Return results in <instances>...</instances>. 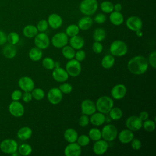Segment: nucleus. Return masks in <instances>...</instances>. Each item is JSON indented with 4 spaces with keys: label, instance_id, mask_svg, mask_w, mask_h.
<instances>
[{
    "label": "nucleus",
    "instance_id": "40",
    "mask_svg": "<svg viewBox=\"0 0 156 156\" xmlns=\"http://www.w3.org/2000/svg\"><path fill=\"white\" fill-rule=\"evenodd\" d=\"M31 94L32 96V98L37 101L41 100L44 97V91H43V90L40 88H34L31 91Z\"/></svg>",
    "mask_w": 156,
    "mask_h": 156
},
{
    "label": "nucleus",
    "instance_id": "29",
    "mask_svg": "<svg viewBox=\"0 0 156 156\" xmlns=\"http://www.w3.org/2000/svg\"><path fill=\"white\" fill-rule=\"evenodd\" d=\"M2 54L6 58H12L16 55V49L13 44H7L3 48Z\"/></svg>",
    "mask_w": 156,
    "mask_h": 156
},
{
    "label": "nucleus",
    "instance_id": "17",
    "mask_svg": "<svg viewBox=\"0 0 156 156\" xmlns=\"http://www.w3.org/2000/svg\"><path fill=\"white\" fill-rule=\"evenodd\" d=\"M52 76L53 79L58 82H64L68 79L69 77L66 71L60 66L53 69Z\"/></svg>",
    "mask_w": 156,
    "mask_h": 156
},
{
    "label": "nucleus",
    "instance_id": "23",
    "mask_svg": "<svg viewBox=\"0 0 156 156\" xmlns=\"http://www.w3.org/2000/svg\"><path fill=\"white\" fill-rule=\"evenodd\" d=\"M69 44L70 46L74 49L76 50L80 49L83 48L85 44V41L83 38L78 35L71 37L69 39Z\"/></svg>",
    "mask_w": 156,
    "mask_h": 156
},
{
    "label": "nucleus",
    "instance_id": "46",
    "mask_svg": "<svg viewBox=\"0 0 156 156\" xmlns=\"http://www.w3.org/2000/svg\"><path fill=\"white\" fill-rule=\"evenodd\" d=\"M147 62H148V64H149L154 69L156 68V52L155 51H153L149 54Z\"/></svg>",
    "mask_w": 156,
    "mask_h": 156
},
{
    "label": "nucleus",
    "instance_id": "11",
    "mask_svg": "<svg viewBox=\"0 0 156 156\" xmlns=\"http://www.w3.org/2000/svg\"><path fill=\"white\" fill-rule=\"evenodd\" d=\"M143 121L137 116H130L127 118L126 121L127 128L133 132L139 130L142 127Z\"/></svg>",
    "mask_w": 156,
    "mask_h": 156
},
{
    "label": "nucleus",
    "instance_id": "34",
    "mask_svg": "<svg viewBox=\"0 0 156 156\" xmlns=\"http://www.w3.org/2000/svg\"><path fill=\"white\" fill-rule=\"evenodd\" d=\"M109 117L113 120H118L121 119L123 115L122 110L119 107H112L108 113Z\"/></svg>",
    "mask_w": 156,
    "mask_h": 156
},
{
    "label": "nucleus",
    "instance_id": "57",
    "mask_svg": "<svg viewBox=\"0 0 156 156\" xmlns=\"http://www.w3.org/2000/svg\"><path fill=\"white\" fill-rule=\"evenodd\" d=\"M135 32H136V36H138V37H141V36L143 35V32H142V31L141 30V29H140V30H137V31H136Z\"/></svg>",
    "mask_w": 156,
    "mask_h": 156
},
{
    "label": "nucleus",
    "instance_id": "35",
    "mask_svg": "<svg viewBox=\"0 0 156 156\" xmlns=\"http://www.w3.org/2000/svg\"><path fill=\"white\" fill-rule=\"evenodd\" d=\"M88 136L90 140L93 141H97L100 140L102 138L101 135V131L96 127L91 128L88 132Z\"/></svg>",
    "mask_w": 156,
    "mask_h": 156
},
{
    "label": "nucleus",
    "instance_id": "12",
    "mask_svg": "<svg viewBox=\"0 0 156 156\" xmlns=\"http://www.w3.org/2000/svg\"><path fill=\"white\" fill-rule=\"evenodd\" d=\"M127 27L132 31L136 32L142 29L143 22L141 20L136 16H132L127 18L126 20Z\"/></svg>",
    "mask_w": 156,
    "mask_h": 156
},
{
    "label": "nucleus",
    "instance_id": "55",
    "mask_svg": "<svg viewBox=\"0 0 156 156\" xmlns=\"http://www.w3.org/2000/svg\"><path fill=\"white\" fill-rule=\"evenodd\" d=\"M138 117L142 121H144L148 119L149 118V113L146 111H142L140 113Z\"/></svg>",
    "mask_w": 156,
    "mask_h": 156
},
{
    "label": "nucleus",
    "instance_id": "36",
    "mask_svg": "<svg viewBox=\"0 0 156 156\" xmlns=\"http://www.w3.org/2000/svg\"><path fill=\"white\" fill-rule=\"evenodd\" d=\"M113 4L108 1H104L100 4V8L101 10L106 13H110L113 11Z\"/></svg>",
    "mask_w": 156,
    "mask_h": 156
},
{
    "label": "nucleus",
    "instance_id": "39",
    "mask_svg": "<svg viewBox=\"0 0 156 156\" xmlns=\"http://www.w3.org/2000/svg\"><path fill=\"white\" fill-rule=\"evenodd\" d=\"M142 127L143 129L148 132H153L155 129V123L154 121L151 119H146L144 121L142 124Z\"/></svg>",
    "mask_w": 156,
    "mask_h": 156
},
{
    "label": "nucleus",
    "instance_id": "9",
    "mask_svg": "<svg viewBox=\"0 0 156 156\" xmlns=\"http://www.w3.org/2000/svg\"><path fill=\"white\" fill-rule=\"evenodd\" d=\"M34 44L39 49H45L49 46L50 40L47 34L44 32H40L35 36Z\"/></svg>",
    "mask_w": 156,
    "mask_h": 156
},
{
    "label": "nucleus",
    "instance_id": "32",
    "mask_svg": "<svg viewBox=\"0 0 156 156\" xmlns=\"http://www.w3.org/2000/svg\"><path fill=\"white\" fill-rule=\"evenodd\" d=\"M75 49H74L71 46H65L62 49V54L63 56L68 59L71 60L74 58L75 55Z\"/></svg>",
    "mask_w": 156,
    "mask_h": 156
},
{
    "label": "nucleus",
    "instance_id": "6",
    "mask_svg": "<svg viewBox=\"0 0 156 156\" xmlns=\"http://www.w3.org/2000/svg\"><path fill=\"white\" fill-rule=\"evenodd\" d=\"M65 70L68 75L71 77L78 76L82 70V66L80 62L74 58L69 60L66 64Z\"/></svg>",
    "mask_w": 156,
    "mask_h": 156
},
{
    "label": "nucleus",
    "instance_id": "3",
    "mask_svg": "<svg viewBox=\"0 0 156 156\" xmlns=\"http://www.w3.org/2000/svg\"><path fill=\"white\" fill-rule=\"evenodd\" d=\"M127 51L128 48L126 43L122 40H115L110 46V52L113 56H124L127 54Z\"/></svg>",
    "mask_w": 156,
    "mask_h": 156
},
{
    "label": "nucleus",
    "instance_id": "26",
    "mask_svg": "<svg viewBox=\"0 0 156 156\" xmlns=\"http://www.w3.org/2000/svg\"><path fill=\"white\" fill-rule=\"evenodd\" d=\"M109 20L115 26H119L124 21V16L120 12L113 11L110 13Z\"/></svg>",
    "mask_w": 156,
    "mask_h": 156
},
{
    "label": "nucleus",
    "instance_id": "41",
    "mask_svg": "<svg viewBox=\"0 0 156 156\" xmlns=\"http://www.w3.org/2000/svg\"><path fill=\"white\" fill-rule=\"evenodd\" d=\"M42 65L46 69L52 70L55 68V61L51 57H46L43 59Z\"/></svg>",
    "mask_w": 156,
    "mask_h": 156
},
{
    "label": "nucleus",
    "instance_id": "15",
    "mask_svg": "<svg viewBox=\"0 0 156 156\" xmlns=\"http://www.w3.org/2000/svg\"><path fill=\"white\" fill-rule=\"evenodd\" d=\"M81 153V146L76 142L69 143L64 149V154L66 156H79Z\"/></svg>",
    "mask_w": 156,
    "mask_h": 156
},
{
    "label": "nucleus",
    "instance_id": "8",
    "mask_svg": "<svg viewBox=\"0 0 156 156\" xmlns=\"http://www.w3.org/2000/svg\"><path fill=\"white\" fill-rule=\"evenodd\" d=\"M1 150L5 154H13L18 149L17 143L12 139H6L3 140L0 144Z\"/></svg>",
    "mask_w": 156,
    "mask_h": 156
},
{
    "label": "nucleus",
    "instance_id": "49",
    "mask_svg": "<svg viewBox=\"0 0 156 156\" xmlns=\"http://www.w3.org/2000/svg\"><path fill=\"white\" fill-rule=\"evenodd\" d=\"M86 57L85 52L82 49H79L76 52H75V59L79 62L83 61Z\"/></svg>",
    "mask_w": 156,
    "mask_h": 156
},
{
    "label": "nucleus",
    "instance_id": "42",
    "mask_svg": "<svg viewBox=\"0 0 156 156\" xmlns=\"http://www.w3.org/2000/svg\"><path fill=\"white\" fill-rule=\"evenodd\" d=\"M90 139L88 135L83 134V135H80V136H78L76 142L80 146L83 147V146H87L90 143Z\"/></svg>",
    "mask_w": 156,
    "mask_h": 156
},
{
    "label": "nucleus",
    "instance_id": "7",
    "mask_svg": "<svg viewBox=\"0 0 156 156\" xmlns=\"http://www.w3.org/2000/svg\"><path fill=\"white\" fill-rule=\"evenodd\" d=\"M68 43V36L65 32H58L52 36L51 43L57 48H62Z\"/></svg>",
    "mask_w": 156,
    "mask_h": 156
},
{
    "label": "nucleus",
    "instance_id": "28",
    "mask_svg": "<svg viewBox=\"0 0 156 156\" xmlns=\"http://www.w3.org/2000/svg\"><path fill=\"white\" fill-rule=\"evenodd\" d=\"M38 30L37 27L31 24L26 26L23 30V35L27 38L34 37L38 34Z\"/></svg>",
    "mask_w": 156,
    "mask_h": 156
},
{
    "label": "nucleus",
    "instance_id": "48",
    "mask_svg": "<svg viewBox=\"0 0 156 156\" xmlns=\"http://www.w3.org/2000/svg\"><path fill=\"white\" fill-rule=\"evenodd\" d=\"M92 49L94 52L96 54H100L102 52L103 50V46L101 43V42L99 41H94V43L93 44Z\"/></svg>",
    "mask_w": 156,
    "mask_h": 156
},
{
    "label": "nucleus",
    "instance_id": "21",
    "mask_svg": "<svg viewBox=\"0 0 156 156\" xmlns=\"http://www.w3.org/2000/svg\"><path fill=\"white\" fill-rule=\"evenodd\" d=\"M134 138V134L133 131L129 129H124L121 130L118 134L119 141L123 144H127L131 142Z\"/></svg>",
    "mask_w": 156,
    "mask_h": 156
},
{
    "label": "nucleus",
    "instance_id": "45",
    "mask_svg": "<svg viewBox=\"0 0 156 156\" xmlns=\"http://www.w3.org/2000/svg\"><path fill=\"white\" fill-rule=\"evenodd\" d=\"M48 26H49V24L48 21L45 20H41L39 21L38 23H37V28L39 32H44L48 29Z\"/></svg>",
    "mask_w": 156,
    "mask_h": 156
},
{
    "label": "nucleus",
    "instance_id": "22",
    "mask_svg": "<svg viewBox=\"0 0 156 156\" xmlns=\"http://www.w3.org/2000/svg\"><path fill=\"white\" fill-rule=\"evenodd\" d=\"M90 118V122L94 126H100L105 122V116L101 112H94Z\"/></svg>",
    "mask_w": 156,
    "mask_h": 156
},
{
    "label": "nucleus",
    "instance_id": "16",
    "mask_svg": "<svg viewBox=\"0 0 156 156\" xmlns=\"http://www.w3.org/2000/svg\"><path fill=\"white\" fill-rule=\"evenodd\" d=\"M127 88L123 84L119 83L115 85L111 90V95L112 98L116 100L122 99L126 94Z\"/></svg>",
    "mask_w": 156,
    "mask_h": 156
},
{
    "label": "nucleus",
    "instance_id": "30",
    "mask_svg": "<svg viewBox=\"0 0 156 156\" xmlns=\"http://www.w3.org/2000/svg\"><path fill=\"white\" fill-rule=\"evenodd\" d=\"M115 62V60L113 55L112 54L106 55L101 60V65L104 69H110L114 65Z\"/></svg>",
    "mask_w": 156,
    "mask_h": 156
},
{
    "label": "nucleus",
    "instance_id": "38",
    "mask_svg": "<svg viewBox=\"0 0 156 156\" xmlns=\"http://www.w3.org/2000/svg\"><path fill=\"white\" fill-rule=\"evenodd\" d=\"M79 28L76 24H70L69 25L66 29L65 33L68 37H73L76 35H78L79 32Z\"/></svg>",
    "mask_w": 156,
    "mask_h": 156
},
{
    "label": "nucleus",
    "instance_id": "54",
    "mask_svg": "<svg viewBox=\"0 0 156 156\" xmlns=\"http://www.w3.org/2000/svg\"><path fill=\"white\" fill-rule=\"evenodd\" d=\"M7 42V35L2 30H0V45H2Z\"/></svg>",
    "mask_w": 156,
    "mask_h": 156
},
{
    "label": "nucleus",
    "instance_id": "10",
    "mask_svg": "<svg viewBox=\"0 0 156 156\" xmlns=\"http://www.w3.org/2000/svg\"><path fill=\"white\" fill-rule=\"evenodd\" d=\"M47 98L49 102L53 104H58L62 100L63 93L59 90L58 88H52L49 90L47 94Z\"/></svg>",
    "mask_w": 156,
    "mask_h": 156
},
{
    "label": "nucleus",
    "instance_id": "52",
    "mask_svg": "<svg viewBox=\"0 0 156 156\" xmlns=\"http://www.w3.org/2000/svg\"><path fill=\"white\" fill-rule=\"evenodd\" d=\"M22 97V92L20 90H16L11 94V98L13 101H19Z\"/></svg>",
    "mask_w": 156,
    "mask_h": 156
},
{
    "label": "nucleus",
    "instance_id": "25",
    "mask_svg": "<svg viewBox=\"0 0 156 156\" xmlns=\"http://www.w3.org/2000/svg\"><path fill=\"white\" fill-rule=\"evenodd\" d=\"M63 136L65 140L68 143L76 142L78 137L77 131L73 128H68L64 132Z\"/></svg>",
    "mask_w": 156,
    "mask_h": 156
},
{
    "label": "nucleus",
    "instance_id": "50",
    "mask_svg": "<svg viewBox=\"0 0 156 156\" xmlns=\"http://www.w3.org/2000/svg\"><path fill=\"white\" fill-rule=\"evenodd\" d=\"M131 147L134 150H139L141 147V142L139 139L133 138L131 141Z\"/></svg>",
    "mask_w": 156,
    "mask_h": 156
},
{
    "label": "nucleus",
    "instance_id": "51",
    "mask_svg": "<svg viewBox=\"0 0 156 156\" xmlns=\"http://www.w3.org/2000/svg\"><path fill=\"white\" fill-rule=\"evenodd\" d=\"M94 21L98 24H102L106 21V16L103 13H98L94 18Z\"/></svg>",
    "mask_w": 156,
    "mask_h": 156
},
{
    "label": "nucleus",
    "instance_id": "5",
    "mask_svg": "<svg viewBox=\"0 0 156 156\" xmlns=\"http://www.w3.org/2000/svg\"><path fill=\"white\" fill-rule=\"evenodd\" d=\"M101 135L106 141H112L118 136V129L112 124H108L103 127L101 130Z\"/></svg>",
    "mask_w": 156,
    "mask_h": 156
},
{
    "label": "nucleus",
    "instance_id": "33",
    "mask_svg": "<svg viewBox=\"0 0 156 156\" xmlns=\"http://www.w3.org/2000/svg\"><path fill=\"white\" fill-rule=\"evenodd\" d=\"M93 39L95 41L101 42L103 41L106 37L105 30L102 28H97L94 30L93 34Z\"/></svg>",
    "mask_w": 156,
    "mask_h": 156
},
{
    "label": "nucleus",
    "instance_id": "27",
    "mask_svg": "<svg viewBox=\"0 0 156 156\" xmlns=\"http://www.w3.org/2000/svg\"><path fill=\"white\" fill-rule=\"evenodd\" d=\"M32 134V129L27 126L23 127L17 132V136L21 140H26L30 138Z\"/></svg>",
    "mask_w": 156,
    "mask_h": 156
},
{
    "label": "nucleus",
    "instance_id": "56",
    "mask_svg": "<svg viewBox=\"0 0 156 156\" xmlns=\"http://www.w3.org/2000/svg\"><path fill=\"white\" fill-rule=\"evenodd\" d=\"M122 9V5L119 3H117L113 5V10L116 12H120Z\"/></svg>",
    "mask_w": 156,
    "mask_h": 156
},
{
    "label": "nucleus",
    "instance_id": "14",
    "mask_svg": "<svg viewBox=\"0 0 156 156\" xmlns=\"http://www.w3.org/2000/svg\"><path fill=\"white\" fill-rule=\"evenodd\" d=\"M81 111L82 114L90 116L96 112V107L95 103L90 99L83 101L80 105Z\"/></svg>",
    "mask_w": 156,
    "mask_h": 156
},
{
    "label": "nucleus",
    "instance_id": "44",
    "mask_svg": "<svg viewBox=\"0 0 156 156\" xmlns=\"http://www.w3.org/2000/svg\"><path fill=\"white\" fill-rule=\"evenodd\" d=\"M58 88L61 91V92L64 94H69L73 90L72 85L68 83H62L61 85H60Z\"/></svg>",
    "mask_w": 156,
    "mask_h": 156
},
{
    "label": "nucleus",
    "instance_id": "20",
    "mask_svg": "<svg viewBox=\"0 0 156 156\" xmlns=\"http://www.w3.org/2000/svg\"><path fill=\"white\" fill-rule=\"evenodd\" d=\"M47 21L48 23L49 26L54 29H57L61 27L63 23L62 17L57 13L51 14L48 16Z\"/></svg>",
    "mask_w": 156,
    "mask_h": 156
},
{
    "label": "nucleus",
    "instance_id": "18",
    "mask_svg": "<svg viewBox=\"0 0 156 156\" xmlns=\"http://www.w3.org/2000/svg\"><path fill=\"white\" fill-rule=\"evenodd\" d=\"M18 85L24 91L29 92H31L35 87L34 80L28 76H23L21 77L18 80Z\"/></svg>",
    "mask_w": 156,
    "mask_h": 156
},
{
    "label": "nucleus",
    "instance_id": "53",
    "mask_svg": "<svg viewBox=\"0 0 156 156\" xmlns=\"http://www.w3.org/2000/svg\"><path fill=\"white\" fill-rule=\"evenodd\" d=\"M22 99L24 102H29L32 99V96L30 92L29 91H24L23 94H22Z\"/></svg>",
    "mask_w": 156,
    "mask_h": 156
},
{
    "label": "nucleus",
    "instance_id": "19",
    "mask_svg": "<svg viewBox=\"0 0 156 156\" xmlns=\"http://www.w3.org/2000/svg\"><path fill=\"white\" fill-rule=\"evenodd\" d=\"M108 147V144L105 140H99L95 141L93 146V151L96 155H101L105 154Z\"/></svg>",
    "mask_w": 156,
    "mask_h": 156
},
{
    "label": "nucleus",
    "instance_id": "1",
    "mask_svg": "<svg viewBox=\"0 0 156 156\" xmlns=\"http://www.w3.org/2000/svg\"><path fill=\"white\" fill-rule=\"evenodd\" d=\"M148 65L147 60L144 57L136 55L129 60L127 63V68L133 74L141 75L146 72Z\"/></svg>",
    "mask_w": 156,
    "mask_h": 156
},
{
    "label": "nucleus",
    "instance_id": "13",
    "mask_svg": "<svg viewBox=\"0 0 156 156\" xmlns=\"http://www.w3.org/2000/svg\"><path fill=\"white\" fill-rule=\"evenodd\" d=\"M9 112L15 117H21L24 115V108L21 103L18 101H13L9 107Z\"/></svg>",
    "mask_w": 156,
    "mask_h": 156
},
{
    "label": "nucleus",
    "instance_id": "43",
    "mask_svg": "<svg viewBox=\"0 0 156 156\" xmlns=\"http://www.w3.org/2000/svg\"><path fill=\"white\" fill-rule=\"evenodd\" d=\"M7 41L10 44L15 45L17 44L20 41V36L17 33L15 32H10L7 36Z\"/></svg>",
    "mask_w": 156,
    "mask_h": 156
},
{
    "label": "nucleus",
    "instance_id": "24",
    "mask_svg": "<svg viewBox=\"0 0 156 156\" xmlns=\"http://www.w3.org/2000/svg\"><path fill=\"white\" fill-rule=\"evenodd\" d=\"M93 24V20L89 16L85 15L81 18L78 21V27L79 29L82 30H87L89 29Z\"/></svg>",
    "mask_w": 156,
    "mask_h": 156
},
{
    "label": "nucleus",
    "instance_id": "2",
    "mask_svg": "<svg viewBox=\"0 0 156 156\" xmlns=\"http://www.w3.org/2000/svg\"><path fill=\"white\" fill-rule=\"evenodd\" d=\"M96 110L104 114H107L113 107L114 103L112 98L107 96H102L99 98L96 102Z\"/></svg>",
    "mask_w": 156,
    "mask_h": 156
},
{
    "label": "nucleus",
    "instance_id": "47",
    "mask_svg": "<svg viewBox=\"0 0 156 156\" xmlns=\"http://www.w3.org/2000/svg\"><path fill=\"white\" fill-rule=\"evenodd\" d=\"M78 122H79V124L80 125V126L84 127H86L89 124L90 119L88 118V115L83 114L82 115H81L79 117Z\"/></svg>",
    "mask_w": 156,
    "mask_h": 156
},
{
    "label": "nucleus",
    "instance_id": "37",
    "mask_svg": "<svg viewBox=\"0 0 156 156\" xmlns=\"http://www.w3.org/2000/svg\"><path fill=\"white\" fill-rule=\"evenodd\" d=\"M18 151L20 155L23 156H27L32 153V149L29 144L24 143L21 144L18 147Z\"/></svg>",
    "mask_w": 156,
    "mask_h": 156
},
{
    "label": "nucleus",
    "instance_id": "4",
    "mask_svg": "<svg viewBox=\"0 0 156 156\" xmlns=\"http://www.w3.org/2000/svg\"><path fill=\"white\" fill-rule=\"evenodd\" d=\"M98 7L97 0H83L79 4L80 12L87 16L94 14Z\"/></svg>",
    "mask_w": 156,
    "mask_h": 156
},
{
    "label": "nucleus",
    "instance_id": "58",
    "mask_svg": "<svg viewBox=\"0 0 156 156\" xmlns=\"http://www.w3.org/2000/svg\"><path fill=\"white\" fill-rule=\"evenodd\" d=\"M59 66H60V62H55V68L59 67Z\"/></svg>",
    "mask_w": 156,
    "mask_h": 156
},
{
    "label": "nucleus",
    "instance_id": "31",
    "mask_svg": "<svg viewBox=\"0 0 156 156\" xmlns=\"http://www.w3.org/2000/svg\"><path fill=\"white\" fill-rule=\"evenodd\" d=\"M43 56V52L41 49H39L37 47H34L30 49L29 52V58L34 62H37L40 60Z\"/></svg>",
    "mask_w": 156,
    "mask_h": 156
}]
</instances>
